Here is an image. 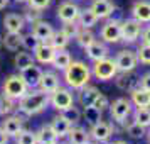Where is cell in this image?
<instances>
[{
	"mask_svg": "<svg viewBox=\"0 0 150 144\" xmlns=\"http://www.w3.org/2000/svg\"><path fill=\"white\" fill-rule=\"evenodd\" d=\"M14 109H15L14 100L10 97H7L5 93H0V115H7Z\"/></svg>",
	"mask_w": 150,
	"mask_h": 144,
	"instance_id": "obj_37",
	"label": "cell"
},
{
	"mask_svg": "<svg viewBox=\"0 0 150 144\" xmlns=\"http://www.w3.org/2000/svg\"><path fill=\"white\" fill-rule=\"evenodd\" d=\"M2 129L5 130V134L8 137H17L22 130V119L19 115H8L4 124H2Z\"/></svg>",
	"mask_w": 150,
	"mask_h": 144,
	"instance_id": "obj_18",
	"label": "cell"
},
{
	"mask_svg": "<svg viewBox=\"0 0 150 144\" xmlns=\"http://www.w3.org/2000/svg\"><path fill=\"white\" fill-rule=\"evenodd\" d=\"M100 97V90L96 87H91V85H84L83 88H79V103H81L83 109L86 107H93L95 100Z\"/></svg>",
	"mask_w": 150,
	"mask_h": 144,
	"instance_id": "obj_15",
	"label": "cell"
},
{
	"mask_svg": "<svg viewBox=\"0 0 150 144\" xmlns=\"http://www.w3.org/2000/svg\"><path fill=\"white\" fill-rule=\"evenodd\" d=\"M145 129L147 127H143V125H140V124L137 122V120H133V122H130L127 127H125V130H127V134H128L130 137H133V139H140V137H143L147 132H145Z\"/></svg>",
	"mask_w": 150,
	"mask_h": 144,
	"instance_id": "obj_33",
	"label": "cell"
},
{
	"mask_svg": "<svg viewBox=\"0 0 150 144\" xmlns=\"http://www.w3.org/2000/svg\"><path fill=\"white\" fill-rule=\"evenodd\" d=\"M79 24H78V21L76 22H66V24H64V26H62V32H64V34L68 36L69 39H73V37H76V34H78V31H79Z\"/></svg>",
	"mask_w": 150,
	"mask_h": 144,
	"instance_id": "obj_42",
	"label": "cell"
},
{
	"mask_svg": "<svg viewBox=\"0 0 150 144\" xmlns=\"http://www.w3.org/2000/svg\"><path fill=\"white\" fill-rule=\"evenodd\" d=\"M142 41L145 42V44H150V26L142 31Z\"/></svg>",
	"mask_w": 150,
	"mask_h": 144,
	"instance_id": "obj_47",
	"label": "cell"
},
{
	"mask_svg": "<svg viewBox=\"0 0 150 144\" xmlns=\"http://www.w3.org/2000/svg\"><path fill=\"white\" fill-rule=\"evenodd\" d=\"M108 109H110V114H111V119L115 122L122 124L132 114V102H130L128 98H116Z\"/></svg>",
	"mask_w": 150,
	"mask_h": 144,
	"instance_id": "obj_6",
	"label": "cell"
},
{
	"mask_svg": "<svg viewBox=\"0 0 150 144\" xmlns=\"http://www.w3.org/2000/svg\"><path fill=\"white\" fill-rule=\"evenodd\" d=\"M89 78H91V69L83 61H71V64L64 69V82L74 90H79L84 85H88Z\"/></svg>",
	"mask_w": 150,
	"mask_h": 144,
	"instance_id": "obj_1",
	"label": "cell"
},
{
	"mask_svg": "<svg viewBox=\"0 0 150 144\" xmlns=\"http://www.w3.org/2000/svg\"><path fill=\"white\" fill-rule=\"evenodd\" d=\"M51 127H52V130H54L56 134H57V137H64V136H68V132L69 129L73 127L71 125V122L69 120H66L62 115H57L52 119V122L49 124Z\"/></svg>",
	"mask_w": 150,
	"mask_h": 144,
	"instance_id": "obj_26",
	"label": "cell"
},
{
	"mask_svg": "<svg viewBox=\"0 0 150 144\" xmlns=\"http://www.w3.org/2000/svg\"><path fill=\"white\" fill-rule=\"evenodd\" d=\"M111 134H113V125L108 122H103V120L91 125V130H89V136L98 143H106L111 137Z\"/></svg>",
	"mask_w": 150,
	"mask_h": 144,
	"instance_id": "obj_12",
	"label": "cell"
},
{
	"mask_svg": "<svg viewBox=\"0 0 150 144\" xmlns=\"http://www.w3.org/2000/svg\"><path fill=\"white\" fill-rule=\"evenodd\" d=\"M98 17L95 15V12L91 10V9H84L79 12V17H78V24H79V27H84V29H91L95 27L96 24H98Z\"/></svg>",
	"mask_w": 150,
	"mask_h": 144,
	"instance_id": "obj_27",
	"label": "cell"
},
{
	"mask_svg": "<svg viewBox=\"0 0 150 144\" xmlns=\"http://www.w3.org/2000/svg\"><path fill=\"white\" fill-rule=\"evenodd\" d=\"M51 2H52V0H27V4L30 5V7L41 9V10L47 9L49 5H51Z\"/></svg>",
	"mask_w": 150,
	"mask_h": 144,
	"instance_id": "obj_44",
	"label": "cell"
},
{
	"mask_svg": "<svg viewBox=\"0 0 150 144\" xmlns=\"http://www.w3.org/2000/svg\"><path fill=\"white\" fill-rule=\"evenodd\" d=\"M24 15L21 14H14V12H10L4 17V27L7 29V32H21L22 29H24Z\"/></svg>",
	"mask_w": 150,
	"mask_h": 144,
	"instance_id": "obj_20",
	"label": "cell"
},
{
	"mask_svg": "<svg viewBox=\"0 0 150 144\" xmlns=\"http://www.w3.org/2000/svg\"><path fill=\"white\" fill-rule=\"evenodd\" d=\"M137 63H138L137 53H133L132 49H123L115 58V64L118 71H132V69H135Z\"/></svg>",
	"mask_w": 150,
	"mask_h": 144,
	"instance_id": "obj_8",
	"label": "cell"
},
{
	"mask_svg": "<svg viewBox=\"0 0 150 144\" xmlns=\"http://www.w3.org/2000/svg\"><path fill=\"white\" fill-rule=\"evenodd\" d=\"M93 107H96V109L98 110H106L110 107V102H108V98H106V97L105 95H101V93H100V97H98V98H96L95 100V103H93Z\"/></svg>",
	"mask_w": 150,
	"mask_h": 144,
	"instance_id": "obj_43",
	"label": "cell"
},
{
	"mask_svg": "<svg viewBox=\"0 0 150 144\" xmlns=\"http://www.w3.org/2000/svg\"><path fill=\"white\" fill-rule=\"evenodd\" d=\"M57 87H59V78H57V75H56V73H51V71H46V73L42 71L41 82H39V90L51 93V92H54Z\"/></svg>",
	"mask_w": 150,
	"mask_h": 144,
	"instance_id": "obj_21",
	"label": "cell"
},
{
	"mask_svg": "<svg viewBox=\"0 0 150 144\" xmlns=\"http://www.w3.org/2000/svg\"><path fill=\"white\" fill-rule=\"evenodd\" d=\"M8 2H10V0H0V10L7 7V5H8Z\"/></svg>",
	"mask_w": 150,
	"mask_h": 144,
	"instance_id": "obj_49",
	"label": "cell"
},
{
	"mask_svg": "<svg viewBox=\"0 0 150 144\" xmlns=\"http://www.w3.org/2000/svg\"><path fill=\"white\" fill-rule=\"evenodd\" d=\"M137 59L142 63V64H150V44L143 42L142 46L137 51Z\"/></svg>",
	"mask_w": 150,
	"mask_h": 144,
	"instance_id": "obj_40",
	"label": "cell"
},
{
	"mask_svg": "<svg viewBox=\"0 0 150 144\" xmlns=\"http://www.w3.org/2000/svg\"><path fill=\"white\" fill-rule=\"evenodd\" d=\"M122 17H123L122 9H120V7H113V10H111V14H110L108 19L111 22H122Z\"/></svg>",
	"mask_w": 150,
	"mask_h": 144,
	"instance_id": "obj_45",
	"label": "cell"
},
{
	"mask_svg": "<svg viewBox=\"0 0 150 144\" xmlns=\"http://www.w3.org/2000/svg\"><path fill=\"white\" fill-rule=\"evenodd\" d=\"M135 120L143 127L150 125V109L149 107H137L135 110Z\"/></svg>",
	"mask_w": 150,
	"mask_h": 144,
	"instance_id": "obj_35",
	"label": "cell"
},
{
	"mask_svg": "<svg viewBox=\"0 0 150 144\" xmlns=\"http://www.w3.org/2000/svg\"><path fill=\"white\" fill-rule=\"evenodd\" d=\"M111 144H128V143H125V141H115V143H111Z\"/></svg>",
	"mask_w": 150,
	"mask_h": 144,
	"instance_id": "obj_50",
	"label": "cell"
},
{
	"mask_svg": "<svg viewBox=\"0 0 150 144\" xmlns=\"http://www.w3.org/2000/svg\"><path fill=\"white\" fill-rule=\"evenodd\" d=\"M132 15H133V19L138 21L140 24L150 22V2H145V0L135 2L133 7H132Z\"/></svg>",
	"mask_w": 150,
	"mask_h": 144,
	"instance_id": "obj_16",
	"label": "cell"
},
{
	"mask_svg": "<svg viewBox=\"0 0 150 144\" xmlns=\"http://www.w3.org/2000/svg\"><path fill=\"white\" fill-rule=\"evenodd\" d=\"M138 76H137V73L132 69V71H120V75L116 73L115 76V83L116 87L120 90H123V92H132L133 88H137L138 87Z\"/></svg>",
	"mask_w": 150,
	"mask_h": 144,
	"instance_id": "obj_9",
	"label": "cell"
},
{
	"mask_svg": "<svg viewBox=\"0 0 150 144\" xmlns=\"http://www.w3.org/2000/svg\"><path fill=\"white\" fill-rule=\"evenodd\" d=\"M8 143V136L5 134V130L0 129V144H7Z\"/></svg>",
	"mask_w": 150,
	"mask_h": 144,
	"instance_id": "obj_48",
	"label": "cell"
},
{
	"mask_svg": "<svg viewBox=\"0 0 150 144\" xmlns=\"http://www.w3.org/2000/svg\"><path fill=\"white\" fill-rule=\"evenodd\" d=\"M41 19H42V10L41 9H35V7H30V5H29L27 10H25V14H24V21L34 24V22L41 21Z\"/></svg>",
	"mask_w": 150,
	"mask_h": 144,
	"instance_id": "obj_39",
	"label": "cell"
},
{
	"mask_svg": "<svg viewBox=\"0 0 150 144\" xmlns=\"http://www.w3.org/2000/svg\"><path fill=\"white\" fill-rule=\"evenodd\" d=\"M14 64L19 71H21V69H25V68H29L30 64H34V56L29 54V53H24V51H19L14 58Z\"/></svg>",
	"mask_w": 150,
	"mask_h": 144,
	"instance_id": "obj_31",
	"label": "cell"
},
{
	"mask_svg": "<svg viewBox=\"0 0 150 144\" xmlns=\"http://www.w3.org/2000/svg\"><path fill=\"white\" fill-rule=\"evenodd\" d=\"M79 7L73 4V2H64L61 4L59 7H57V19L62 22V24H66V22H76L78 21V17H79Z\"/></svg>",
	"mask_w": 150,
	"mask_h": 144,
	"instance_id": "obj_10",
	"label": "cell"
},
{
	"mask_svg": "<svg viewBox=\"0 0 150 144\" xmlns=\"http://www.w3.org/2000/svg\"><path fill=\"white\" fill-rule=\"evenodd\" d=\"M27 85L22 80L21 75H10L4 83V93L10 97L12 100H21L22 97L27 93Z\"/></svg>",
	"mask_w": 150,
	"mask_h": 144,
	"instance_id": "obj_4",
	"label": "cell"
},
{
	"mask_svg": "<svg viewBox=\"0 0 150 144\" xmlns=\"http://www.w3.org/2000/svg\"><path fill=\"white\" fill-rule=\"evenodd\" d=\"M84 49H86L88 58L93 59V61H100V59H103V58L108 56V48H106V44L101 42V41H96V39Z\"/></svg>",
	"mask_w": 150,
	"mask_h": 144,
	"instance_id": "obj_19",
	"label": "cell"
},
{
	"mask_svg": "<svg viewBox=\"0 0 150 144\" xmlns=\"http://www.w3.org/2000/svg\"><path fill=\"white\" fill-rule=\"evenodd\" d=\"M49 105V93L47 92H30V93H25V95L21 98L19 102V110L25 115H35Z\"/></svg>",
	"mask_w": 150,
	"mask_h": 144,
	"instance_id": "obj_2",
	"label": "cell"
},
{
	"mask_svg": "<svg viewBox=\"0 0 150 144\" xmlns=\"http://www.w3.org/2000/svg\"><path fill=\"white\" fill-rule=\"evenodd\" d=\"M88 144H96V143H88Z\"/></svg>",
	"mask_w": 150,
	"mask_h": 144,
	"instance_id": "obj_54",
	"label": "cell"
},
{
	"mask_svg": "<svg viewBox=\"0 0 150 144\" xmlns=\"http://www.w3.org/2000/svg\"><path fill=\"white\" fill-rule=\"evenodd\" d=\"M15 2H19V4H24V2H27V0H15Z\"/></svg>",
	"mask_w": 150,
	"mask_h": 144,
	"instance_id": "obj_52",
	"label": "cell"
},
{
	"mask_svg": "<svg viewBox=\"0 0 150 144\" xmlns=\"http://www.w3.org/2000/svg\"><path fill=\"white\" fill-rule=\"evenodd\" d=\"M4 46L12 53L19 51V48L22 46V34L21 32H7L4 36Z\"/></svg>",
	"mask_w": 150,
	"mask_h": 144,
	"instance_id": "obj_29",
	"label": "cell"
},
{
	"mask_svg": "<svg viewBox=\"0 0 150 144\" xmlns=\"http://www.w3.org/2000/svg\"><path fill=\"white\" fill-rule=\"evenodd\" d=\"M37 134V144H54L57 143V134H56L51 125H42Z\"/></svg>",
	"mask_w": 150,
	"mask_h": 144,
	"instance_id": "obj_25",
	"label": "cell"
},
{
	"mask_svg": "<svg viewBox=\"0 0 150 144\" xmlns=\"http://www.w3.org/2000/svg\"><path fill=\"white\" fill-rule=\"evenodd\" d=\"M76 42L81 46V48H88L91 42L95 41V34L91 32V29H84L81 27L79 31H78V34H76Z\"/></svg>",
	"mask_w": 150,
	"mask_h": 144,
	"instance_id": "obj_32",
	"label": "cell"
},
{
	"mask_svg": "<svg viewBox=\"0 0 150 144\" xmlns=\"http://www.w3.org/2000/svg\"><path fill=\"white\" fill-rule=\"evenodd\" d=\"M101 39L105 42H110V44H115V42L122 41V29H120V22H111L108 21L105 26L101 27Z\"/></svg>",
	"mask_w": 150,
	"mask_h": 144,
	"instance_id": "obj_11",
	"label": "cell"
},
{
	"mask_svg": "<svg viewBox=\"0 0 150 144\" xmlns=\"http://www.w3.org/2000/svg\"><path fill=\"white\" fill-rule=\"evenodd\" d=\"M52 32H54V29H52V26L49 24V22H46V21H37V22H34L32 24V32L30 34L32 36H35L37 39L41 42H46L52 36Z\"/></svg>",
	"mask_w": 150,
	"mask_h": 144,
	"instance_id": "obj_17",
	"label": "cell"
},
{
	"mask_svg": "<svg viewBox=\"0 0 150 144\" xmlns=\"http://www.w3.org/2000/svg\"><path fill=\"white\" fill-rule=\"evenodd\" d=\"M149 141H150V132H149Z\"/></svg>",
	"mask_w": 150,
	"mask_h": 144,
	"instance_id": "obj_53",
	"label": "cell"
},
{
	"mask_svg": "<svg viewBox=\"0 0 150 144\" xmlns=\"http://www.w3.org/2000/svg\"><path fill=\"white\" fill-rule=\"evenodd\" d=\"M132 102L135 103V107H150V92L143 90L142 87H137L130 92Z\"/></svg>",
	"mask_w": 150,
	"mask_h": 144,
	"instance_id": "obj_23",
	"label": "cell"
},
{
	"mask_svg": "<svg viewBox=\"0 0 150 144\" xmlns=\"http://www.w3.org/2000/svg\"><path fill=\"white\" fill-rule=\"evenodd\" d=\"M101 110H98L96 107H86L84 109V120L89 124V125H95L96 122L101 120Z\"/></svg>",
	"mask_w": 150,
	"mask_h": 144,
	"instance_id": "obj_36",
	"label": "cell"
},
{
	"mask_svg": "<svg viewBox=\"0 0 150 144\" xmlns=\"http://www.w3.org/2000/svg\"><path fill=\"white\" fill-rule=\"evenodd\" d=\"M17 144H37V134L32 130H22L17 136Z\"/></svg>",
	"mask_w": 150,
	"mask_h": 144,
	"instance_id": "obj_38",
	"label": "cell"
},
{
	"mask_svg": "<svg viewBox=\"0 0 150 144\" xmlns=\"http://www.w3.org/2000/svg\"><path fill=\"white\" fill-rule=\"evenodd\" d=\"M138 87H142L143 90H149L150 92V71L149 73H145V75L138 80Z\"/></svg>",
	"mask_w": 150,
	"mask_h": 144,
	"instance_id": "obj_46",
	"label": "cell"
},
{
	"mask_svg": "<svg viewBox=\"0 0 150 144\" xmlns=\"http://www.w3.org/2000/svg\"><path fill=\"white\" fill-rule=\"evenodd\" d=\"M49 103H51L56 110L62 112L64 109H68V107H71V105L74 103V97L71 93V90L57 87L54 92L49 93Z\"/></svg>",
	"mask_w": 150,
	"mask_h": 144,
	"instance_id": "obj_5",
	"label": "cell"
},
{
	"mask_svg": "<svg viewBox=\"0 0 150 144\" xmlns=\"http://www.w3.org/2000/svg\"><path fill=\"white\" fill-rule=\"evenodd\" d=\"M56 49L49 42H39V46L34 49V59L39 61L41 64H51L54 59Z\"/></svg>",
	"mask_w": 150,
	"mask_h": 144,
	"instance_id": "obj_13",
	"label": "cell"
},
{
	"mask_svg": "<svg viewBox=\"0 0 150 144\" xmlns=\"http://www.w3.org/2000/svg\"><path fill=\"white\" fill-rule=\"evenodd\" d=\"M68 137H69V144H88L91 136L83 127H71L68 132Z\"/></svg>",
	"mask_w": 150,
	"mask_h": 144,
	"instance_id": "obj_24",
	"label": "cell"
},
{
	"mask_svg": "<svg viewBox=\"0 0 150 144\" xmlns=\"http://www.w3.org/2000/svg\"><path fill=\"white\" fill-rule=\"evenodd\" d=\"M122 29V41L125 42H135L138 36L142 34V24L135 19H125L120 22Z\"/></svg>",
	"mask_w": 150,
	"mask_h": 144,
	"instance_id": "obj_7",
	"label": "cell"
},
{
	"mask_svg": "<svg viewBox=\"0 0 150 144\" xmlns=\"http://www.w3.org/2000/svg\"><path fill=\"white\" fill-rule=\"evenodd\" d=\"M4 46V36H0V48Z\"/></svg>",
	"mask_w": 150,
	"mask_h": 144,
	"instance_id": "obj_51",
	"label": "cell"
},
{
	"mask_svg": "<svg viewBox=\"0 0 150 144\" xmlns=\"http://www.w3.org/2000/svg\"><path fill=\"white\" fill-rule=\"evenodd\" d=\"M54 144H59V143H54Z\"/></svg>",
	"mask_w": 150,
	"mask_h": 144,
	"instance_id": "obj_55",
	"label": "cell"
},
{
	"mask_svg": "<svg viewBox=\"0 0 150 144\" xmlns=\"http://www.w3.org/2000/svg\"><path fill=\"white\" fill-rule=\"evenodd\" d=\"M113 4L110 2V0H95L93 2V5H91V10L95 12V15L98 19H108L110 14H111V10H113Z\"/></svg>",
	"mask_w": 150,
	"mask_h": 144,
	"instance_id": "obj_22",
	"label": "cell"
},
{
	"mask_svg": "<svg viewBox=\"0 0 150 144\" xmlns=\"http://www.w3.org/2000/svg\"><path fill=\"white\" fill-rule=\"evenodd\" d=\"M71 61H73V58H71V54H69L68 51H66V49H59V51H56L54 59H52V63H51V64H52L56 69H61V71H64V69L71 64Z\"/></svg>",
	"mask_w": 150,
	"mask_h": 144,
	"instance_id": "obj_28",
	"label": "cell"
},
{
	"mask_svg": "<svg viewBox=\"0 0 150 144\" xmlns=\"http://www.w3.org/2000/svg\"><path fill=\"white\" fill-rule=\"evenodd\" d=\"M21 76L29 88H35V87H39V82H41V76H42V69L39 66H35V64H30L29 68L21 69Z\"/></svg>",
	"mask_w": 150,
	"mask_h": 144,
	"instance_id": "obj_14",
	"label": "cell"
},
{
	"mask_svg": "<svg viewBox=\"0 0 150 144\" xmlns=\"http://www.w3.org/2000/svg\"><path fill=\"white\" fill-rule=\"evenodd\" d=\"M39 39L35 37V36L32 34H25V36H22V48H25L27 51H32L34 53V49L39 46Z\"/></svg>",
	"mask_w": 150,
	"mask_h": 144,
	"instance_id": "obj_41",
	"label": "cell"
},
{
	"mask_svg": "<svg viewBox=\"0 0 150 144\" xmlns=\"http://www.w3.org/2000/svg\"><path fill=\"white\" fill-rule=\"evenodd\" d=\"M91 73H93L95 78H98L100 82H110V80H113L116 76V73H118L115 59H110L108 56H106V58H103L100 61H95Z\"/></svg>",
	"mask_w": 150,
	"mask_h": 144,
	"instance_id": "obj_3",
	"label": "cell"
},
{
	"mask_svg": "<svg viewBox=\"0 0 150 144\" xmlns=\"http://www.w3.org/2000/svg\"><path fill=\"white\" fill-rule=\"evenodd\" d=\"M46 42H49L56 51H59V49H66V46L69 44V37L64 34L62 31H54L52 36H51Z\"/></svg>",
	"mask_w": 150,
	"mask_h": 144,
	"instance_id": "obj_30",
	"label": "cell"
},
{
	"mask_svg": "<svg viewBox=\"0 0 150 144\" xmlns=\"http://www.w3.org/2000/svg\"><path fill=\"white\" fill-rule=\"evenodd\" d=\"M61 115L66 119V120H69L71 122V125H74V124L79 122V119H81V112L78 110V107H74V103L71 105V107H68V109H64L61 112Z\"/></svg>",
	"mask_w": 150,
	"mask_h": 144,
	"instance_id": "obj_34",
	"label": "cell"
}]
</instances>
